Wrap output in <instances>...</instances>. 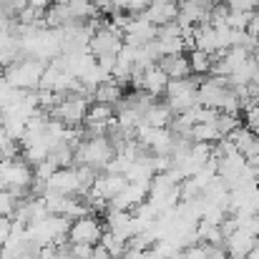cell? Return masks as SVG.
I'll use <instances>...</instances> for the list:
<instances>
[{
    "label": "cell",
    "instance_id": "6da1fadb",
    "mask_svg": "<svg viewBox=\"0 0 259 259\" xmlns=\"http://www.w3.org/2000/svg\"><path fill=\"white\" fill-rule=\"evenodd\" d=\"M33 181H35L33 179V169H30V164L23 156L0 161V191H8L10 196H15L20 201V199L30 196Z\"/></svg>",
    "mask_w": 259,
    "mask_h": 259
},
{
    "label": "cell",
    "instance_id": "7a4b0ae2",
    "mask_svg": "<svg viewBox=\"0 0 259 259\" xmlns=\"http://www.w3.org/2000/svg\"><path fill=\"white\" fill-rule=\"evenodd\" d=\"M43 68H46V63H40L35 58H18L15 63L5 66L0 76L13 91H38Z\"/></svg>",
    "mask_w": 259,
    "mask_h": 259
},
{
    "label": "cell",
    "instance_id": "3957f363",
    "mask_svg": "<svg viewBox=\"0 0 259 259\" xmlns=\"http://www.w3.org/2000/svg\"><path fill=\"white\" fill-rule=\"evenodd\" d=\"M113 159V144L108 136H96V139H83L73 154V166H91V169H103Z\"/></svg>",
    "mask_w": 259,
    "mask_h": 259
},
{
    "label": "cell",
    "instance_id": "277c9868",
    "mask_svg": "<svg viewBox=\"0 0 259 259\" xmlns=\"http://www.w3.org/2000/svg\"><path fill=\"white\" fill-rule=\"evenodd\" d=\"M88 98L83 96H66L53 111H51V118L61 121L66 128H78L83 121H86V111H88Z\"/></svg>",
    "mask_w": 259,
    "mask_h": 259
},
{
    "label": "cell",
    "instance_id": "5b68a950",
    "mask_svg": "<svg viewBox=\"0 0 259 259\" xmlns=\"http://www.w3.org/2000/svg\"><path fill=\"white\" fill-rule=\"evenodd\" d=\"M103 237V222L96 214H86L68 227V244H88L96 247Z\"/></svg>",
    "mask_w": 259,
    "mask_h": 259
},
{
    "label": "cell",
    "instance_id": "8992f818",
    "mask_svg": "<svg viewBox=\"0 0 259 259\" xmlns=\"http://www.w3.org/2000/svg\"><path fill=\"white\" fill-rule=\"evenodd\" d=\"M43 194H56V196H86L81 181H78V174L76 166H68V169H58L53 171V176L46 181V189Z\"/></svg>",
    "mask_w": 259,
    "mask_h": 259
},
{
    "label": "cell",
    "instance_id": "52a82bcc",
    "mask_svg": "<svg viewBox=\"0 0 259 259\" xmlns=\"http://www.w3.org/2000/svg\"><path fill=\"white\" fill-rule=\"evenodd\" d=\"M257 237L252 234V232H247V229H237L232 237H227L224 239V252H227V257L229 259H247L249 257V252L257 247Z\"/></svg>",
    "mask_w": 259,
    "mask_h": 259
},
{
    "label": "cell",
    "instance_id": "ba28073f",
    "mask_svg": "<svg viewBox=\"0 0 259 259\" xmlns=\"http://www.w3.org/2000/svg\"><path fill=\"white\" fill-rule=\"evenodd\" d=\"M151 25L161 28L166 23H174L179 15V0H151V5L141 13Z\"/></svg>",
    "mask_w": 259,
    "mask_h": 259
},
{
    "label": "cell",
    "instance_id": "9c48e42d",
    "mask_svg": "<svg viewBox=\"0 0 259 259\" xmlns=\"http://www.w3.org/2000/svg\"><path fill=\"white\" fill-rule=\"evenodd\" d=\"M166 86H169V76H166L159 66H151V68L144 71V76H141V91H144V93L159 98V96H164Z\"/></svg>",
    "mask_w": 259,
    "mask_h": 259
},
{
    "label": "cell",
    "instance_id": "30bf717a",
    "mask_svg": "<svg viewBox=\"0 0 259 259\" xmlns=\"http://www.w3.org/2000/svg\"><path fill=\"white\" fill-rule=\"evenodd\" d=\"M156 66L169 76V81L189 78V76H191V68H189V58H186V53H179V56H164V58H159Z\"/></svg>",
    "mask_w": 259,
    "mask_h": 259
},
{
    "label": "cell",
    "instance_id": "8fae6325",
    "mask_svg": "<svg viewBox=\"0 0 259 259\" xmlns=\"http://www.w3.org/2000/svg\"><path fill=\"white\" fill-rule=\"evenodd\" d=\"M123 98V88L118 86L116 81H103L91 91V103H106V106H118Z\"/></svg>",
    "mask_w": 259,
    "mask_h": 259
},
{
    "label": "cell",
    "instance_id": "7c38bea8",
    "mask_svg": "<svg viewBox=\"0 0 259 259\" xmlns=\"http://www.w3.org/2000/svg\"><path fill=\"white\" fill-rule=\"evenodd\" d=\"M171 118H174V113L169 111L166 103H154L151 108L144 111L141 123H146V126H151V128H169V126H171Z\"/></svg>",
    "mask_w": 259,
    "mask_h": 259
},
{
    "label": "cell",
    "instance_id": "4fadbf2b",
    "mask_svg": "<svg viewBox=\"0 0 259 259\" xmlns=\"http://www.w3.org/2000/svg\"><path fill=\"white\" fill-rule=\"evenodd\" d=\"M189 139H191V144H209V146H214L222 139V134L217 131L214 123H194Z\"/></svg>",
    "mask_w": 259,
    "mask_h": 259
},
{
    "label": "cell",
    "instance_id": "5bb4252c",
    "mask_svg": "<svg viewBox=\"0 0 259 259\" xmlns=\"http://www.w3.org/2000/svg\"><path fill=\"white\" fill-rule=\"evenodd\" d=\"M116 118V106H106V103H91L86 111V121L83 123H111Z\"/></svg>",
    "mask_w": 259,
    "mask_h": 259
},
{
    "label": "cell",
    "instance_id": "9a60e30c",
    "mask_svg": "<svg viewBox=\"0 0 259 259\" xmlns=\"http://www.w3.org/2000/svg\"><path fill=\"white\" fill-rule=\"evenodd\" d=\"M186 58H189V68H191V76H209V71H211V56L209 53H204V51H191V53H186Z\"/></svg>",
    "mask_w": 259,
    "mask_h": 259
},
{
    "label": "cell",
    "instance_id": "2e32d148",
    "mask_svg": "<svg viewBox=\"0 0 259 259\" xmlns=\"http://www.w3.org/2000/svg\"><path fill=\"white\" fill-rule=\"evenodd\" d=\"M242 123H244V121H242V116H232V113H219V116H217V121H214V126H217V131L222 134V139H224V136H229L232 131H237Z\"/></svg>",
    "mask_w": 259,
    "mask_h": 259
},
{
    "label": "cell",
    "instance_id": "e0dca14e",
    "mask_svg": "<svg viewBox=\"0 0 259 259\" xmlns=\"http://www.w3.org/2000/svg\"><path fill=\"white\" fill-rule=\"evenodd\" d=\"M249 15H252V13H237V10H229V15H227V28H232V30H247Z\"/></svg>",
    "mask_w": 259,
    "mask_h": 259
},
{
    "label": "cell",
    "instance_id": "ac0fdd59",
    "mask_svg": "<svg viewBox=\"0 0 259 259\" xmlns=\"http://www.w3.org/2000/svg\"><path fill=\"white\" fill-rule=\"evenodd\" d=\"M68 252H71L73 259H91L93 247H88V244H68Z\"/></svg>",
    "mask_w": 259,
    "mask_h": 259
},
{
    "label": "cell",
    "instance_id": "d6986e66",
    "mask_svg": "<svg viewBox=\"0 0 259 259\" xmlns=\"http://www.w3.org/2000/svg\"><path fill=\"white\" fill-rule=\"evenodd\" d=\"M56 257H58V247H53V244H46V247H40L33 254V259H56Z\"/></svg>",
    "mask_w": 259,
    "mask_h": 259
},
{
    "label": "cell",
    "instance_id": "ffe728a7",
    "mask_svg": "<svg viewBox=\"0 0 259 259\" xmlns=\"http://www.w3.org/2000/svg\"><path fill=\"white\" fill-rule=\"evenodd\" d=\"M93 8L101 13V15H111L113 13V0H91Z\"/></svg>",
    "mask_w": 259,
    "mask_h": 259
},
{
    "label": "cell",
    "instance_id": "44dd1931",
    "mask_svg": "<svg viewBox=\"0 0 259 259\" xmlns=\"http://www.w3.org/2000/svg\"><path fill=\"white\" fill-rule=\"evenodd\" d=\"M10 229H13V219H0V249H3V244L8 242Z\"/></svg>",
    "mask_w": 259,
    "mask_h": 259
},
{
    "label": "cell",
    "instance_id": "7402d4cb",
    "mask_svg": "<svg viewBox=\"0 0 259 259\" xmlns=\"http://www.w3.org/2000/svg\"><path fill=\"white\" fill-rule=\"evenodd\" d=\"M247 33H249L252 38H257V33H259V10H254V13L249 15V23H247Z\"/></svg>",
    "mask_w": 259,
    "mask_h": 259
},
{
    "label": "cell",
    "instance_id": "603a6c76",
    "mask_svg": "<svg viewBox=\"0 0 259 259\" xmlns=\"http://www.w3.org/2000/svg\"><path fill=\"white\" fill-rule=\"evenodd\" d=\"M28 5H30L33 10H38V13H46V10L53 5V0H28Z\"/></svg>",
    "mask_w": 259,
    "mask_h": 259
},
{
    "label": "cell",
    "instance_id": "cb8c5ba5",
    "mask_svg": "<svg viewBox=\"0 0 259 259\" xmlns=\"http://www.w3.org/2000/svg\"><path fill=\"white\" fill-rule=\"evenodd\" d=\"M128 5H131V0H113V13H128Z\"/></svg>",
    "mask_w": 259,
    "mask_h": 259
},
{
    "label": "cell",
    "instance_id": "d4e9b609",
    "mask_svg": "<svg viewBox=\"0 0 259 259\" xmlns=\"http://www.w3.org/2000/svg\"><path fill=\"white\" fill-rule=\"evenodd\" d=\"M206 259H229V257H227L224 249H214V247H211V252H209V257Z\"/></svg>",
    "mask_w": 259,
    "mask_h": 259
},
{
    "label": "cell",
    "instance_id": "484cf974",
    "mask_svg": "<svg viewBox=\"0 0 259 259\" xmlns=\"http://www.w3.org/2000/svg\"><path fill=\"white\" fill-rule=\"evenodd\" d=\"M249 131H252V136H257L259 139V118H254V121H249V123H244Z\"/></svg>",
    "mask_w": 259,
    "mask_h": 259
},
{
    "label": "cell",
    "instance_id": "4316f807",
    "mask_svg": "<svg viewBox=\"0 0 259 259\" xmlns=\"http://www.w3.org/2000/svg\"><path fill=\"white\" fill-rule=\"evenodd\" d=\"M252 86L259 88V68H257V73H254V78H252Z\"/></svg>",
    "mask_w": 259,
    "mask_h": 259
},
{
    "label": "cell",
    "instance_id": "83f0119b",
    "mask_svg": "<svg viewBox=\"0 0 259 259\" xmlns=\"http://www.w3.org/2000/svg\"><path fill=\"white\" fill-rule=\"evenodd\" d=\"M53 3H61V5H68L71 0H53Z\"/></svg>",
    "mask_w": 259,
    "mask_h": 259
},
{
    "label": "cell",
    "instance_id": "f1b7e54d",
    "mask_svg": "<svg viewBox=\"0 0 259 259\" xmlns=\"http://www.w3.org/2000/svg\"><path fill=\"white\" fill-rule=\"evenodd\" d=\"M257 40H259V33H257Z\"/></svg>",
    "mask_w": 259,
    "mask_h": 259
}]
</instances>
